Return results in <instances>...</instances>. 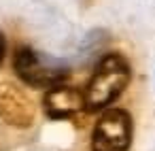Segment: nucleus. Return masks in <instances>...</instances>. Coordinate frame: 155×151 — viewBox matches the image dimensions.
Wrapping results in <instances>:
<instances>
[{
  "label": "nucleus",
  "instance_id": "nucleus-1",
  "mask_svg": "<svg viewBox=\"0 0 155 151\" xmlns=\"http://www.w3.org/2000/svg\"><path fill=\"white\" fill-rule=\"evenodd\" d=\"M130 77H132V70H130L127 60L117 51L106 53L98 62L87 87L83 89L85 109L94 113V111H102L108 104H113L127 87Z\"/></svg>",
  "mask_w": 155,
  "mask_h": 151
},
{
  "label": "nucleus",
  "instance_id": "nucleus-2",
  "mask_svg": "<svg viewBox=\"0 0 155 151\" xmlns=\"http://www.w3.org/2000/svg\"><path fill=\"white\" fill-rule=\"evenodd\" d=\"M13 70L15 75L28 83L30 87H53L68 79L70 70L66 64L45 58L32 47H19L13 55Z\"/></svg>",
  "mask_w": 155,
  "mask_h": 151
},
{
  "label": "nucleus",
  "instance_id": "nucleus-3",
  "mask_svg": "<svg viewBox=\"0 0 155 151\" xmlns=\"http://www.w3.org/2000/svg\"><path fill=\"white\" fill-rule=\"evenodd\" d=\"M132 145V117L123 109H106L91 132V151H127Z\"/></svg>",
  "mask_w": 155,
  "mask_h": 151
},
{
  "label": "nucleus",
  "instance_id": "nucleus-4",
  "mask_svg": "<svg viewBox=\"0 0 155 151\" xmlns=\"http://www.w3.org/2000/svg\"><path fill=\"white\" fill-rule=\"evenodd\" d=\"M36 109L24 87L5 81L0 83V119L11 128L26 130L34 123Z\"/></svg>",
  "mask_w": 155,
  "mask_h": 151
},
{
  "label": "nucleus",
  "instance_id": "nucleus-5",
  "mask_svg": "<svg viewBox=\"0 0 155 151\" xmlns=\"http://www.w3.org/2000/svg\"><path fill=\"white\" fill-rule=\"evenodd\" d=\"M45 115L49 119H70L85 109V94L74 85H53L43 98Z\"/></svg>",
  "mask_w": 155,
  "mask_h": 151
},
{
  "label": "nucleus",
  "instance_id": "nucleus-6",
  "mask_svg": "<svg viewBox=\"0 0 155 151\" xmlns=\"http://www.w3.org/2000/svg\"><path fill=\"white\" fill-rule=\"evenodd\" d=\"M5 51H7V43H5V36L0 34V64L5 60Z\"/></svg>",
  "mask_w": 155,
  "mask_h": 151
}]
</instances>
